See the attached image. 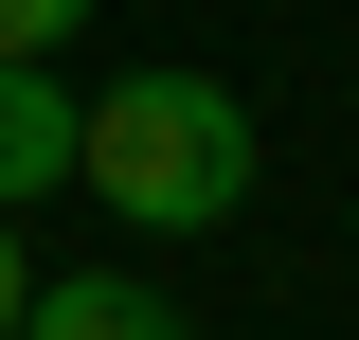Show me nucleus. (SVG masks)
<instances>
[{"mask_svg":"<svg viewBox=\"0 0 359 340\" xmlns=\"http://www.w3.org/2000/svg\"><path fill=\"white\" fill-rule=\"evenodd\" d=\"M72 179L126 233H216L233 197H252V108H233L216 72H108V108L72 126Z\"/></svg>","mask_w":359,"mask_h":340,"instance_id":"f257e3e1","label":"nucleus"},{"mask_svg":"<svg viewBox=\"0 0 359 340\" xmlns=\"http://www.w3.org/2000/svg\"><path fill=\"white\" fill-rule=\"evenodd\" d=\"M72 126H90V90H54V54H0V215L72 179Z\"/></svg>","mask_w":359,"mask_h":340,"instance_id":"f03ea898","label":"nucleus"},{"mask_svg":"<svg viewBox=\"0 0 359 340\" xmlns=\"http://www.w3.org/2000/svg\"><path fill=\"white\" fill-rule=\"evenodd\" d=\"M18 340H180V304L144 287V269H72V287L18 304Z\"/></svg>","mask_w":359,"mask_h":340,"instance_id":"7ed1b4c3","label":"nucleus"},{"mask_svg":"<svg viewBox=\"0 0 359 340\" xmlns=\"http://www.w3.org/2000/svg\"><path fill=\"white\" fill-rule=\"evenodd\" d=\"M18 304H36V269H18V215H0V340H18Z\"/></svg>","mask_w":359,"mask_h":340,"instance_id":"39448f33","label":"nucleus"},{"mask_svg":"<svg viewBox=\"0 0 359 340\" xmlns=\"http://www.w3.org/2000/svg\"><path fill=\"white\" fill-rule=\"evenodd\" d=\"M90 36V0H0V54H72Z\"/></svg>","mask_w":359,"mask_h":340,"instance_id":"20e7f679","label":"nucleus"}]
</instances>
